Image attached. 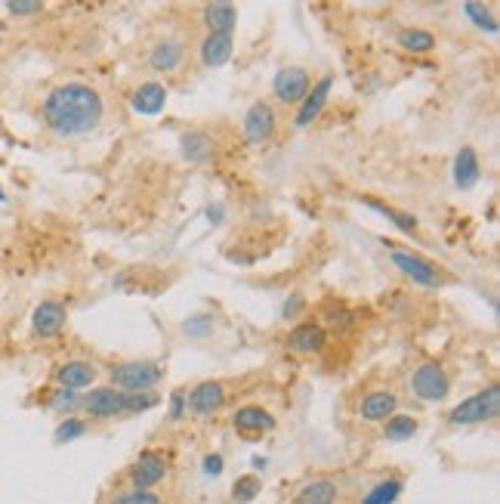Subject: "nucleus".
Returning a JSON list of instances; mask_svg holds the SVG:
<instances>
[{
	"mask_svg": "<svg viewBox=\"0 0 500 504\" xmlns=\"http://www.w3.org/2000/svg\"><path fill=\"white\" fill-rule=\"evenodd\" d=\"M44 124L53 136L59 140H74V136L93 133L105 118V103L103 94L93 84L83 81H65L56 84L41 105Z\"/></svg>",
	"mask_w": 500,
	"mask_h": 504,
	"instance_id": "nucleus-1",
	"label": "nucleus"
},
{
	"mask_svg": "<svg viewBox=\"0 0 500 504\" xmlns=\"http://www.w3.org/2000/svg\"><path fill=\"white\" fill-rule=\"evenodd\" d=\"M158 393H121L114 387H96L81 396V411L90 421H109L118 415H136L158 406Z\"/></svg>",
	"mask_w": 500,
	"mask_h": 504,
	"instance_id": "nucleus-2",
	"label": "nucleus"
},
{
	"mask_svg": "<svg viewBox=\"0 0 500 504\" xmlns=\"http://www.w3.org/2000/svg\"><path fill=\"white\" fill-rule=\"evenodd\" d=\"M161 380H164V369L149 359H130L109 369V387L121 393H155Z\"/></svg>",
	"mask_w": 500,
	"mask_h": 504,
	"instance_id": "nucleus-3",
	"label": "nucleus"
},
{
	"mask_svg": "<svg viewBox=\"0 0 500 504\" xmlns=\"http://www.w3.org/2000/svg\"><path fill=\"white\" fill-rule=\"evenodd\" d=\"M389 263L420 288H445L448 282H454L451 272H445L438 263H433L429 257H423L411 248H389Z\"/></svg>",
	"mask_w": 500,
	"mask_h": 504,
	"instance_id": "nucleus-4",
	"label": "nucleus"
},
{
	"mask_svg": "<svg viewBox=\"0 0 500 504\" xmlns=\"http://www.w3.org/2000/svg\"><path fill=\"white\" fill-rule=\"evenodd\" d=\"M500 415V387L491 384L485 390L466 396L464 402H457L448 411V424L451 427H473V424H485V421H495Z\"/></svg>",
	"mask_w": 500,
	"mask_h": 504,
	"instance_id": "nucleus-5",
	"label": "nucleus"
},
{
	"mask_svg": "<svg viewBox=\"0 0 500 504\" xmlns=\"http://www.w3.org/2000/svg\"><path fill=\"white\" fill-rule=\"evenodd\" d=\"M173 458L164 449H145L133 464L127 468V483L133 489H155L171 477Z\"/></svg>",
	"mask_w": 500,
	"mask_h": 504,
	"instance_id": "nucleus-6",
	"label": "nucleus"
},
{
	"mask_svg": "<svg viewBox=\"0 0 500 504\" xmlns=\"http://www.w3.org/2000/svg\"><path fill=\"white\" fill-rule=\"evenodd\" d=\"M407 387L420 402H445L451 393V374L442 362H420L407 378Z\"/></svg>",
	"mask_w": 500,
	"mask_h": 504,
	"instance_id": "nucleus-7",
	"label": "nucleus"
},
{
	"mask_svg": "<svg viewBox=\"0 0 500 504\" xmlns=\"http://www.w3.org/2000/svg\"><path fill=\"white\" fill-rule=\"evenodd\" d=\"M275 131H279V114H275L272 103L257 99L248 109V114H244V124H241L244 143H248V146H266L275 136Z\"/></svg>",
	"mask_w": 500,
	"mask_h": 504,
	"instance_id": "nucleus-8",
	"label": "nucleus"
},
{
	"mask_svg": "<svg viewBox=\"0 0 500 504\" xmlns=\"http://www.w3.org/2000/svg\"><path fill=\"white\" fill-rule=\"evenodd\" d=\"M96 378H99V369L93 359H65L53 371V380H56L59 390H72V393L90 390L96 384Z\"/></svg>",
	"mask_w": 500,
	"mask_h": 504,
	"instance_id": "nucleus-9",
	"label": "nucleus"
},
{
	"mask_svg": "<svg viewBox=\"0 0 500 504\" xmlns=\"http://www.w3.org/2000/svg\"><path fill=\"white\" fill-rule=\"evenodd\" d=\"M309 90H312V74L297 65L281 68L272 81V96L279 99L281 105H299L309 96Z\"/></svg>",
	"mask_w": 500,
	"mask_h": 504,
	"instance_id": "nucleus-10",
	"label": "nucleus"
},
{
	"mask_svg": "<svg viewBox=\"0 0 500 504\" xmlns=\"http://www.w3.org/2000/svg\"><path fill=\"white\" fill-rule=\"evenodd\" d=\"M186 44L182 37H161V41L152 44L149 56H145V65L152 68L155 74H176L182 65H186Z\"/></svg>",
	"mask_w": 500,
	"mask_h": 504,
	"instance_id": "nucleus-11",
	"label": "nucleus"
},
{
	"mask_svg": "<svg viewBox=\"0 0 500 504\" xmlns=\"http://www.w3.org/2000/svg\"><path fill=\"white\" fill-rule=\"evenodd\" d=\"M65 322H68V307L63 301H41L32 312V331L41 341L59 338Z\"/></svg>",
	"mask_w": 500,
	"mask_h": 504,
	"instance_id": "nucleus-12",
	"label": "nucleus"
},
{
	"mask_svg": "<svg viewBox=\"0 0 500 504\" xmlns=\"http://www.w3.org/2000/svg\"><path fill=\"white\" fill-rule=\"evenodd\" d=\"M325 343H328V328L321 322H315V319H306V322H299L288 331V350L290 353L315 356V353L325 350Z\"/></svg>",
	"mask_w": 500,
	"mask_h": 504,
	"instance_id": "nucleus-13",
	"label": "nucleus"
},
{
	"mask_svg": "<svg viewBox=\"0 0 500 504\" xmlns=\"http://www.w3.org/2000/svg\"><path fill=\"white\" fill-rule=\"evenodd\" d=\"M226 400H229V387L222 384V380H201V384L191 387L189 409H191V415L207 418L226 406Z\"/></svg>",
	"mask_w": 500,
	"mask_h": 504,
	"instance_id": "nucleus-14",
	"label": "nucleus"
},
{
	"mask_svg": "<svg viewBox=\"0 0 500 504\" xmlns=\"http://www.w3.org/2000/svg\"><path fill=\"white\" fill-rule=\"evenodd\" d=\"M232 427L244 440H257L263 433L275 430V415L266 406H241L232 411Z\"/></svg>",
	"mask_w": 500,
	"mask_h": 504,
	"instance_id": "nucleus-15",
	"label": "nucleus"
},
{
	"mask_svg": "<svg viewBox=\"0 0 500 504\" xmlns=\"http://www.w3.org/2000/svg\"><path fill=\"white\" fill-rule=\"evenodd\" d=\"M398 411V396L392 390H371L361 396L358 402V418L368 424H383Z\"/></svg>",
	"mask_w": 500,
	"mask_h": 504,
	"instance_id": "nucleus-16",
	"label": "nucleus"
},
{
	"mask_svg": "<svg viewBox=\"0 0 500 504\" xmlns=\"http://www.w3.org/2000/svg\"><path fill=\"white\" fill-rule=\"evenodd\" d=\"M167 105V87L161 81H145L130 94V109L136 114H145V118H155V114L164 112Z\"/></svg>",
	"mask_w": 500,
	"mask_h": 504,
	"instance_id": "nucleus-17",
	"label": "nucleus"
},
{
	"mask_svg": "<svg viewBox=\"0 0 500 504\" xmlns=\"http://www.w3.org/2000/svg\"><path fill=\"white\" fill-rule=\"evenodd\" d=\"M330 87H334V74H325L321 81H312V90L309 96L299 103V109L294 114V127H309L315 118L321 114V109H325L328 96H330Z\"/></svg>",
	"mask_w": 500,
	"mask_h": 504,
	"instance_id": "nucleus-18",
	"label": "nucleus"
},
{
	"mask_svg": "<svg viewBox=\"0 0 500 504\" xmlns=\"http://www.w3.org/2000/svg\"><path fill=\"white\" fill-rule=\"evenodd\" d=\"M180 149L189 164H211L213 155H217V140H213V133L195 127V131H186L180 136Z\"/></svg>",
	"mask_w": 500,
	"mask_h": 504,
	"instance_id": "nucleus-19",
	"label": "nucleus"
},
{
	"mask_svg": "<svg viewBox=\"0 0 500 504\" xmlns=\"http://www.w3.org/2000/svg\"><path fill=\"white\" fill-rule=\"evenodd\" d=\"M482 180V162H479V152H475L473 146H464L454 155V186L464 189V193H469V189H475Z\"/></svg>",
	"mask_w": 500,
	"mask_h": 504,
	"instance_id": "nucleus-20",
	"label": "nucleus"
},
{
	"mask_svg": "<svg viewBox=\"0 0 500 504\" xmlns=\"http://www.w3.org/2000/svg\"><path fill=\"white\" fill-rule=\"evenodd\" d=\"M235 53V37L232 35H204L198 44V56L207 68H222Z\"/></svg>",
	"mask_w": 500,
	"mask_h": 504,
	"instance_id": "nucleus-21",
	"label": "nucleus"
},
{
	"mask_svg": "<svg viewBox=\"0 0 500 504\" xmlns=\"http://www.w3.org/2000/svg\"><path fill=\"white\" fill-rule=\"evenodd\" d=\"M201 22L207 35H232L238 25V6L235 4H204Z\"/></svg>",
	"mask_w": 500,
	"mask_h": 504,
	"instance_id": "nucleus-22",
	"label": "nucleus"
},
{
	"mask_svg": "<svg viewBox=\"0 0 500 504\" xmlns=\"http://www.w3.org/2000/svg\"><path fill=\"white\" fill-rule=\"evenodd\" d=\"M340 501V483L334 477H315L297 492L294 504H337Z\"/></svg>",
	"mask_w": 500,
	"mask_h": 504,
	"instance_id": "nucleus-23",
	"label": "nucleus"
},
{
	"mask_svg": "<svg viewBox=\"0 0 500 504\" xmlns=\"http://www.w3.org/2000/svg\"><path fill=\"white\" fill-rule=\"evenodd\" d=\"M361 204H368V208L377 211V213H380V217H387L389 223L398 229V232H405V235H417V232H420L417 217H414V213H407V211H398L396 204L380 202V198H371V195L361 198Z\"/></svg>",
	"mask_w": 500,
	"mask_h": 504,
	"instance_id": "nucleus-24",
	"label": "nucleus"
},
{
	"mask_svg": "<svg viewBox=\"0 0 500 504\" xmlns=\"http://www.w3.org/2000/svg\"><path fill=\"white\" fill-rule=\"evenodd\" d=\"M396 44L407 53H433L438 41L433 32H426V28H398Z\"/></svg>",
	"mask_w": 500,
	"mask_h": 504,
	"instance_id": "nucleus-25",
	"label": "nucleus"
},
{
	"mask_svg": "<svg viewBox=\"0 0 500 504\" xmlns=\"http://www.w3.org/2000/svg\"><path fill=\"white\" fill-rule=\"evenodd\" d=\"M417 430H420V421L414 415H405V411H396L389 421H383V440L389 442H405Z\"/></svg>",
	"mask_w": 500,
	"mask_h": 504,
	"instance_id": "nucleus-26",
	"label": "nucleus"
},
{
	"mask_svg": "<svg viewBox=\"0 0 500 504\" xmlns=\"http://www.w3.org/2000/svg\"><path fill=\"white\" fill-rule=\"evenodd\" d=\"M402 477H389V479H380V483H374L368 489V495L361 499V504H396L398 495H402Z\"/></svg>",
	"mask_w": 500,
	"mask_h": 504,
	"instance_id": "nucleus-27",
	"label": "nucleus"
},
{
	"mask_svg": "<svg viewBox=\"0 0 500 504\" xmlns=\"http://www.w3.org/2000/svg\"><path fill=\"white\" fill-rule=\"evenodd\" d=\"M464 13H466V19L473 22L475 28H479V32H485V35H497L500 32V22L495 16V6H485V4H473V0H466Z\"/></svg>",
	"mask_w": 500,
	"mask_h": 504,
	"instance_id": "nucleus-28",
	"label": "nucleus"
},
{
	"mask_svg": "<svg viewBox=\"0 0 500 504\" xmlns=\"http://www.w3.org/2000/svg\"><path fill=\"white\" fill-rule=\"evenodd\" d=\"M319 310H321V319H325L328 325H334V328H349L352 322H356V312L346 307L343 301H334V297H328Z\"/></svg>",
	"mask_w": 500,
	"mask_h": 504,
	"instance_id": "nucleus-29",
	"label": "nucleus"
},
{
	"mask_svg": "<svg viewBox=\"0 0 500 504\" xmlns=\"http://www.w3.org/2000/svg\"><path fill=\"white\" fill-rule=\"evenodd\" d=\"M87 430H90L87 418H65V421L56 427V442H74V440L87 437Z\"/></svg>",
	"mask_w": 500,
	"mask_h": 504,
	"instance_id": "nucleus-30",
	"label": "nucleus"
},
{
	"mask_svg": "<svg viewBox=\"0 0 500 504\" xmlns=\"http://www.w3.org/2000/svg\"><path fill=\"white\" fill-rule=\"evenodd\" d=\"M260 489H263V479L253 477V473H248V477H241V479L235 483V489H232V501H238V504H250V501L260 495Z\"/></svg>",
	"mask_w": 500,
	"mask_h": 504,
	"instance_id": "nucleus-31",
	"label": "nucleus"
},
{
	"mask_svg": "<svg viewBox=\"0 0 500 504\" xmlns=\"http://www.w3.org/2000/svg\"><path fill=\"white\" fill-rule=\"evenodd\" d=\"M211 331H213V319L207 316V312H198V316H189L186 322H182V334H186V338L201 341V338H211Z\"/></svg>",
	"mask_w": 500,
	"mask_h": 504,
	"instance_id": "nucleus-32",
	"label": "nucleus"
},
{
	"mask_svg": "<svg viewBox=\"0 0 500 504\" xmlns=\"http://www.w3.org/2000/svg\"><path fill=\"white\" fill-rule=\"evenodd\" d=\"M114 504H164V499H161L155 489H130V492L118 495Z\"/></svg>",
	"mask_w": 500,
	"mask_h": 504,
	"instance_id": "nucleus-33",
	"label": "nucleus"
},
{
	"mask_svg": "<svg viewBox=\"0 0 500 504\" xmlns=\"http://www.w3.org/2000/svg\"><path fill=\"white\" fill-rule=\"evenodd\" d=\"M6 13L16 16V19H28V16L44 13V4L41 0H10V4H6Z\"/></svg>",
	"mask_w": 500,
	"mask_h": 504,
	"instance_id": "nucleus-34",
	"label": "nucleus"
},
{
	"mask_svg": "<svg viewBox=\"0 0 500 504\" xmlns=\"http://www.w3.org/2000/svg\"><path fill=\"white\" fill-rule=\"evenodd\" d=\"M50 409L53 411H74V409H81V393L59 390V387H56V393H53V400H50Z\"/></svg>",
	"mask_w": 500,
	"mask_h": 504,
	"instance_id": "nucleus-35",
	"label": "nucleus"
},
{
	"mask_svg": "<svg viewBox=\"0 0 500 504\" xmlns=\"http://www.w3.org/2000/svg\"><path fill=\"white\" fill-rule=\"evenodd\" d=\"M189 415V390H173L171 396V421H182Z\"/></svg>",
	"mask_w": 500,
	"mask_h": 504,
	"instance_id": "nucleus-36",
	"label": "nucleus"
},
{
	"mask_svg": "<svg viewBox=\"0 0 500 504\" xmlns=\"http://www.w3.org/2000/svg\"><path fill=\"white\" fill-rule=\"evenodd\" d=\"M303 307H306V301H303V297H299V294H294L288 303H284L281 316H284V319H297V316H299V310H303Z\"/></svg>",
	"mask_w": 500,
	"mask_h": 504,
	"instance_id": "nucleus-37",
	"label": "nucleus"
},
{
	"mask_svg": "<svg viewBox=\"0 0 500 504\" xmlns=\"http://www.w3.org/2000/svg\"><path fill=\"white\" fill-rule=\"evenodd\" d=\"M204 473H211V477H220V473H222V455H207L204 458Z\"/></svg>",
	"mask_w": 500,
	"mask_h": 504,
	"instance_id": "nucleus-38",
	"label": "nucleus"
},
{
	"mask_svg": "<svg viewBox=\"0 0 500 504\" xmlns=\"http://www.w3.org/2000/svg\"><path fill=\"white\" fill-rule=\"evenodd\" d=\"M253 468H257V470H266V458H253Z\"/></svg>",
	"mask_w": 500,
	"mask_h": 504,
	"instance_id": "nucleus-39",
	"label": "nucleus"
},
{
	"mask_svg": "<svg viewBox=\"0 0 500 504\" xmlns=\"http://www.w3.org/2000/svg\"><path fill=\"white\" fill-rule=\"evenodd\" d=\"M4 198H6V195H4V189H0V202H4Z\"/></svg>",
	"mask_w": 500,
	"mask_h": 504,
	"instance_id": "nucleus-40",
	"label": "nucleus"
},
{
	"mask_svg": "<svg viewBox=\"0 0 500 504\" xmlns=\"http://www.w3.org/2000/svg\"><path fill=\"white\" fill-rule=\"evenodd\" d=\"M112 504H114V501H112Z\"/></svg>",
	"mask_w": 500,
	"mask_h": 504,
	"instance_id": "nucleus-41",
	"label": "nucleus"
}]
</instances>
